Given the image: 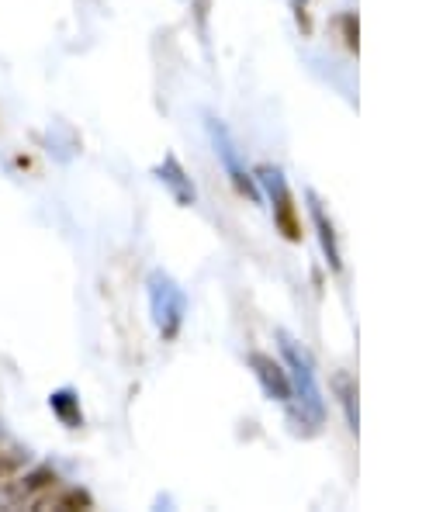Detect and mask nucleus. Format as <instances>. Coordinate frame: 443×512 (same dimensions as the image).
Instances as JSON below:
<instances>
[{"label": "nucleus", "instance_id": "nucleus-10", "mask_svg": "<svg viewBox=\"0 0 443 512\" xmlns=\"http://www.w3.org/2000/svg\"><path fill=\"white\" fill-rule=\"evenodd\" d=\"M35 509H94V499H90V492L84 488H63V492H45L39 502H35Z\"/></svg>", "mask_w": 443, "mask_h": 512}, {"label": "nucleus", "instance_id": "nucleus-1", "mask_svg": "<svg viewBox=\"0 0 443 512\" xmlns=\"http://www.w3.org/2000/svg\"><path fill=\"white\" fill-rule=\"evenodd\" d=\"M277 340H281L284 367H288V378H291V402H298V419L315 429L322 423V416H326V405H322V391H319V381H315L312 357H309V350L291 340L288 333H277Z\"/></svg>", "mask_w": 443, "mask_h": 512}, {"label": "nucleus", "instance_id": "nucleus-8", "mask_svg": "<svg viewBox=\"0 0 443 512\" xmlns=\"http://www.w3.org/2000/svg\"><path fill=\"white\" fill-rule=\"evenodd\" d=\"M309 212H312V222L319 229V239H322V253L329 256V267L333 270H343V260H340V246H336V232H333V218L326 215L322 201L309 194Z\"/></svg>", "mask_w": 443, "mask_h": 512}, {"label": "nucleus", "instance_id": "nucleus-4", "mask_svg": "<svg viewBox=\"0 0 443 512\" xmlns=\"http://www.w3.org/2000/svg\"><path fill=\"white\" fill-rule=\"evenodd\" d=\"M208 135H212V146H215V156L222 160V167L225 173H229V180H232V187H236L243 198H250V201H260V187H257V177H253L250 170L239 163V149H236V142H232V135H229V128H225L219 118H208Z\"/></svg>", "mask_w": 443, "mask_h": 512}, {"label": "nucleus", "instance_id": "nucleus-6", "mask_svg": "<svg viewBox=\"0 0 443 512\" xmlns=\"http://www.w3.org/2000/svg\"><path fill=\"white\" fill-rule=\"evenodd\" d=\"M156 177H160V184L167 187L170 194H174L177 205L191 208L194 201H198V191H194L191 177H187V173H184V167H180V160H177L174 153L163 156V163H160V167H156Z\"/></svg>", "mask_w": 443, "mask_h": 512}, {"label": "nucleus", "instance_id": "nucleus-3", "mask_svg": "<svg viewBox=\"0 0 443 512\" xmlns=\"http://www.w3.org/2000/svg\"><path fill=\"white\" fill-rule=\"evenodd\" d=\"M257 180L264 184V191H267V198H270L277 229L284 232V239L298 243V239H302V225H298L295 198H291V187H288V180H284V173L277 170V167H270V163H264V167L257 170Z\"/></svg>", "mask_w": 443, "mask_h": 512}, {"label": "nucleus", "instance_id": "nucleus-9", "mask_svg": "<svg viewBox=\"0 0 443 512\" xmlns=\"http://www.w3.org/2000/svg\"><path fill=\"white\" fill-rule=\"evenodd\" d=\"M49 409L56 412V419L63 423L66 429H80L84 426V412H80V398L73 395L70 388H59L49 395Z\"/></svg>", "mask_w": 443, "mask_h": 512}, {"label": "nucleus", "instance_id": "nucleus-5", "mask_svg": "<svg viewBox=\"0 0 443 512\" xmlns=\"http://www.w3.org/2000/svg\"><path fill=\"white\" fill-rule=\"evenodd\" d=\"M250 367L270 398L291 402V378H288V367H284L281 360H274L270 353H250Z\"/></svg>", "mask_w": 443, "mask_h": 512}, {"label": "nucleus", "instance_id": "nucleus-11", "mask_svg": "<svg viewBox=\"0 0 443 512\" xmlns=\"http://www.w3.org/2000/svg\"><path fill=\"white\" fill-rule=\"evenodd\" d=\"M28 464V454L14 443H0V481H7L11 474H18Z\"/></svg>", "mask_w": 443, "mask_h": 512}, {"label": "nucleus", "instance_id": "nucleus-2", "mask_svg": "<svg viewBox=\"0 0 443 512\" xmlns=\"http://www.w3.org/2000/svg\"><path fill=\"white\" fill-rule=\"evenodd\" d=\"M149 308H153V322L163 340H177L187 315V295L174 277L163 274V270L149 274Z\"/></svg>", "mask_w": 443, "mask_h": 512}, {"label": "nucleus", "instance_id": "nucleus-7", "mask_svg": "<svg viewBox=\"0 0 443 512\" xmlns=\"http://www.w3.org/2000/svg\"><path fill=\"white\" fill-rule=\"evenodd\" d=\"M56 471L52 468H35V471H28L25 478H18L11 485V492H7V502H39L49 488H56Z\"/></svg>", "mask_w": 443, "mask_h": 512}]
</instances>
